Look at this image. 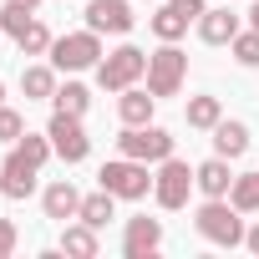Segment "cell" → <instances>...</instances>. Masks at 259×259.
<instances>
[{
  "instance_id": "1",
  "label": "cell",
  "mask_w": 259,
  "mask_h": 259,
  "mask_svg": "<svg viewBox=\"0 0 259 259\" xmlns=\"http://www.w3.org/2000/svg\"><path fill=\"white\" fill-rule=\"evenodd\" d=\"M56 148H51V138L41 133H26L21 143H11V153H6V163H0V193L6 198H31L36 193V178H41V168H46V158H51Z\"/></svg>"
},
{
  "instance_id": "2",
  "label": "cell",
  "mask_w": 259,
  "mask_h": 259,
  "mask_svg": "<svg viewBox=\"0 0 259 259\" xmlns=\"http://www.w3.org/2000/svg\"><path fill=\"white\" fill-rule=\"evenodd\" d=\"M193 229H198L208 244H219V249L244 244V213H239L229 198H203L198 213H193Z\"/></svg>"
},
{
  "instance_id": "3",
  "label": "cell",
  "mask_w": 259,
  "mask_h": 259,
  "mask_svg": "<svg viewBox=\"0 0 259 259\" xmlns=\"http://www.w3.org/2000/svg\"><path fill=\"white\" fill-rule=\"evenodd\" d=\"M46 56H51V66H56V71H92V66L107 56V51H102V31H92V26H87V31L56 36Z\"/></svg>"
},
{
  "instance_id": "4",
  "label": "cell",
  "mask_w": 259,
  "mask_h": 259,
  "mask_svg": "<svg viewBox=\"0 0 259 259\" xmlns=\"http://www.w3.org/2000/svg\"><path fill=\"white\" fill-rule=\"evenodd\" d=\"M143 76H148V51H138V46H117L97 61V87L102 92H127Z\"/></svg>"
},
{
  "instance_id": "5",
  "label": "cell",
  "mask_w": 259,
  "mask_h": 259,
  "mask_svg": "<svg viewBox=\"0 0 259 259\" xmlns=\"http://www.w3.org/2000/svg\"><path fill=\"white\" fill-rule=\"evenodd\" d=\"M97 188H107V193H117V198H148V193H153V173H148L143 158H122V153H117L112 163H102Z\"/></svg>"
},
{
  "instance_id": "6",
  "label": "cell",
  "mask_w": 259,
  "mask_h": 259,
  "mask_svg": "<svg viewBox=\"0 0 259 259\" xmlns=\"http://www.w3.org/2000/svg\"><path fill=\"white\" fill-rule=\"evenodd\" d=\"M188 81V56L178 51V41H163L153 56H148V92L163 102V97H178Z\"/></svg>"
},
{
  "instance_id": "7",
  "label": "cell",
  "mask_w": 259,
  "mask_h": 259,
  "mask_svg": "<svg viewBox=\"0 0 259 259\" xmlns=\"http://www.w3.org/2000/svg\"><path fill=\"white\" fill-rule=\"evenodd\" d=\"M198 183H193V168L183 163V158H163L158 163V173H153V198H158V208H168V213H178V208H188V193H193Z\"/></svg>"
},
{
  "instance_id": "8",
  "label": "cell",
  "mask_w": 259,
  "mask_h": 259,
  "mask_svg": "<svg viewBox=\"0 0 259 259\" xmlns=\"http://www.w3.org/2000/svg\"><path fill=\"white\" fill-rule=\"evenodd\" d=\"M117 153H122V158H143V163H163V158H173V133H168V127H158V122L122 127Z\"/></svg>"
},
{
  "instance_id": "9",
  "label": "cell",
  "mask_w": 259,
  "mask_h": 259,
  "mask_svg": "<svg viewBox=\"0 0 259 259\" xmlns=\"http://www.w3.org/2000/svg\"><path fill=\"white\" fill-rule=\"evenodd\" d=\"M46 138H51V148H56L61 163H87V153H92L87 127H81V117H71V112H51Z\"/></svg>"
},
{
  "instance_id": "10",
  "label": "cell",
  "mask_w": 259,
  "mask_h": 259,
  "mask_svg": "<svg viewBox=\"0 0 259 259\" xmlns=\"http://www.w3.org/2000/svg\"><path fill=\"white\" fill-rule=\"evenodd\" d=\"M87 26L102 31V36H127L138 26V16H133L127 0H87Z\"/></svg>"
},
{
  "instance_id": "11",
  "label": "cell",
  "mask_w": 259,
  "mask_h": 259,
  "mask_svg": "<svg viewBox=\"0 0 259 259\" xmlns=\"http://www.w3.org/2000/svg\"><path fill=\"white\" fill-rule=\"evenodd\" d=\"M163 249V219H127V229H122V254L127 259H148V254H158Z\"/></svg>"
},
{
  "instance_id": "12",
  "label": "cell",
  "mask_w": 259,
  "mask_h": 259,
  "mask_svg": "<svg viewBox=\"0 0 259 259\" xmlns=\"http://www.w3.org/2000/svg\"><path fill=\"white\" fill-rule=\"evenodd\" d=\"M41 208H46V219H56V224H71V219H76V208H81V193L71 188V178H56V183H46V193H41Z\"/></svg>"
},
{
  "instance_id": "13",
  "label": "cell",
  "mask_w": 259,
  "mask_h": 259,
  "mask_svg": "<svg viewBox=\"0 0 259 259\" xmlns=\"http://www.w3.org/2000/svg\"><path fill=\"white\" fill-rule=\"evenodd\" d=\"M193 183H198V193L203 198H229V188H234V173H229V158H208V163H198L193 168Z\"/></svg>"
},
{
  "instance_id": "14",
  "label": "cell",
  "mask_w": 259,
  "mask_h": 259,
  "mask_svg": "<svg viewBox=\"0 0 259 259\" xmlns=\"http://www.w3.org/2000/svg\"><path fill=\"white\" fill-rule=\"evenodd\" d=\"M153 112H158V97H153V92H143V87L117 92V117H122V127H143V122H153Z\"/></svg>"
},
{
  "instance_id": "15",
  "label": "cell",
  "mask_w": 259,
  "mask_h": 259,
  "mask_svg": "<svg viewBox=\"0 0 259 259\" xmlns=\"http://www.w3.org/2000/svg\"><path fill=\"white\" fill-rule=\"evenodd\" d=\"M239 31H244V21H239L229 6H224V11H203V16H198V36H203L208 46H229Z\"/></svg>"
},
{
  "instance_id": "16",
  "label": "cell",
  "mask_w": 259,
  "mask_h": 259,
  "mask_svg": "<svg viewBox=\"0 0 259 259\" xmlns=\"http://www.w3.org/2000/svg\"><path fill=\"white\" fill-rule=\"evenodd\" d=\"M97 234H102V229H92V224H81V219H76V224H61V244H56V249H61V254H76V259H97V254H102V239H97Z\"/></svg>"
},
{
  "instance_id": "17",
  "label": "cell",
  "mask_w": 259,
  "mask_h": 259,
  "mask_svg": "<svg viewBox=\"0 0 259 259\" xmlns=\"http://www.w3.org/2000/svg\"><path fill=\"white\" fill-rule=\"evenodd\" d=\"M213 153H219V158H229V163H234V158H244V153H249V127H244V122H234V117H224V122L213 127Z\"/></svg>"
},
{
  "instance_id": "18",
  "label": "cell",
  "mask_w": 259,
  "mask_h": 259,
  "mask_svg": "<svg viewBox=\"0 0 259 259\" xmlns=\"http://www.w3.org/2000/svg\"><path fill=\"white\" fill-rule=\"evenodd\" d=\"M76 219H81V224H92V229H107V224L117 219V193H107V188L87 193V198H81V208H76Z\"/></svg>"
},
{
  "instance_id": "19",
  "label": "cell",
  "mask_w": 259,
  "mask_h": 259,
  "mask_svg": "<svg viewBox=\"0 0 259 259\" xmlns=\"http://www.w3.org/2000/svg\"><path fill=\"white\" fill-rule=\"evenodd\" d=\"M56 66H26L21 71V92H26V102H51L56 97Z\"/></svg>"
},
{
  "instance_id": "20",
  "label": "cell",
  "mask_w": 259,
  "mask_h": 259,
  "mask_svg": "<svg viewBox=\"0 0 259 259\" xmlns=\"http://www.w3.org/2000/svg\"><path fill=\"white\" fill-rule=\"evenodd\" d=\"M188 26L193 21L173 6V0H158V16H153V36L158 41H178V36H188Z\"/></svg>"
},
{
  "instance_id": "21",
  "label": "cell",
  "mask_w": 259,
  "mask_h": 259,
  "mask_svg": "<svg viewBox=\"0 0 259 259\" xmlns=\"http://www.w3.org/2000/svg\"><path fill=\"white\" fill-rule=\"evenodd\" d=\"M183 117H188V127H198V133H213V127L224 122V102L219 97H188Z\"/></svg>"
},
{
  "instance_id": "22",
  "label": "cell",
  "mask_w": 259,
  "mask_h": 259,
  "mask_svg": "<svg viewBox=\"0 0 259 259\" xmlns=\"http://www.w3.org/2000/svg\"><path fill=\"white\" fill-rule=\"evenodd\" d=\"M51 107H56V112H71V117H87L92 92H87L81 81H61V87H56V97H51Z\"/></svg>"
},
{
  "instance_id": "23",
  "label": "cell",
  "mask_w": 259,
  "mask_h": 259,
  "mask_svg": "<svg viewBox=\"0 0 259 259\" xmlns=\"http://www.w3.org/2000/svg\"><path fill=\"white\" fill-rule=\"evenodd\" d=\"M229 203L239 213H259V173H239L234 188H229Z\"/></svg>"
},
{
  "instance_id": "24",
  "label": "cell",
  "mask_w": 259,
  "mask_h": 259,
  "mask_svg": "<svg viewBox=\"0 0 259 259\" xmlns=\"http://www.w3.org/2000/svg\"><path fill=\"white\" fill-rule=\"evenodd\" d=\"M51 41H56V36H51L41 21H31V26H26V36H21L16 46H21V56H46V51H51Z\"/></svg>"
},
{
  "instance_id": "25",
  "label": "cell",
  "mask_w": 259,
  "mask_h": 259,
  "mask_svg": "<svg viewBox=\"0 0 259 259\" xmlns=\"http://www.w3.org/2000/svg\"><path fill=\"white\" fill-rule=\"evenodd\" d=\"M229 51H234V61L239 66H259V31L249 26V31H239L234 41H229Z\"/></svg>"
},
{
  "instance_id": "26",
  "label": "cell",
  "mask_w": 259,
  "mask_h": 259,
  "mask_svg": "<svg viewBox=\"0 0 259 259\" xmlns=\"http://www.w3.org/2000/svg\"><path fill=\"white\" fill-rule=\"evenodd\" d=\"M21 138H26V117H21L16 107H6V102H0V143L11 148V143H21Z\"/></svg>"
},
{
  "instance_id": "27",
  "label": "cell",
  "mask_w": 259,
  "mask_h": 259,
  "mask_svg": "<svg viewBox=\"0 0 259 259\" xmlns=\"http://www.w3.org/2000/svg\"><path fill=\"white\" fill-rule=\"evenodd\" d=\"M16 239H21L16 224H11V219H0V259H11V254H16Z\"/></svg>"
},
{
  "instance_id": "28",
  "label": "cell",
  "mask_w": 259,
  "mask_h": 259,
  "mask_svg": "<svg viewBox=\"0 0 259 259\" xmlns=\"http://www.w3.org/2000/svg\"><path fill=\"white\" fill-rule=\"evenodd\" d=\"M244 249L259 259V224H254V229H244Z\"/></svg>"
},
{
  "instance_id": "29",
  "label": "cell",
  "mask_w": 259,
  "mask_h": 259,
  "mask_svg": "<svg viewBox=\"0 0 259 259\" xmlns=\"http://www.w3.org/2000/svg\"><path fill=\"white\" fill-rule=\"evenodd\" d=\"M249 26L259 31V0H254V6H249Z\"/></svg>"
},
{
  "instance_id": "30",
  "label": "cell",
  "mask_w": 259,
  "mask_h": 259,
  "mask_svg": "<svg viewBox=\"0 0 259 259\" xmlns=\"http://www.w3.org/2000/svg\"><path fill=\"white\" fill-rule=\"evenodd\" d=\"M11 6H26V11H36V6H41V0H11Z\"/></svg>"
},
{
  "instance_id": "31",
  "label": "cell",
  "mask_w": 259,
  "mask_h": 259,
  "mask_svg": "<svg viewBox=\"0 0 259 259\" xmlns=\"http://www.w3.org/2000/svg\"><path fill=\"white\" fill-rule=\"evenodd\" d=\"M0 97H6V81H0Z\"/></svg>"
}]
</instances>
